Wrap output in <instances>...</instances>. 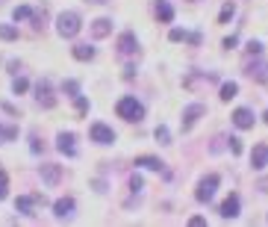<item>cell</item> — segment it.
I'll return each mask as SVG.
<instances>
[{
    "label": "cell",
    "instance_id": "obj_23",
    "mask_svg": "<svg viewBox=\"0 0 268 227\" xmlns=\"http://www.w3.org/2000/svg\"><path fill=\"white\" fill-rule=\"evenodd\" d=\"M12 18H15V21H27V18H33V9H30V6H18V9L12 12Z\"/></svg>",
    "mask_w": 268,
    "mask_h": 227
},
{
    "label": "cell",
    "instance_id": "obj_12",
    "mask_svg": "<svg viewBox=\"0 0 268 227\" xmlns=\"http://www.w3.org/2000/svg\"><path fill=\"white\" fill-rule=\"evenodd\" d=\"M233 124L239 130H248V127H254V112L251 109H245V106H239L233 112Z\"/></svg>",
    "mask_w": 268,
    "mask_h": 227
},
{
    "label": "cell",
    "instance_id": "obj_5",
    "mask_svg": "<svg viewBox=\"0 0 268 227\" xmlns=\"http://www.w3.org/2000/svg\"><path fill=\"white\" fill-rule=\"evenodd\" d=\"M89 136H92V142H98V145H112V142H115L112 127H106V124H101V121H95V124L89 127Z\"/></svg>",
    "mask_w": 268,
    "mask_h": 227
},
{
    "label": "cell",
    "instance_id": "obj_11",
    "mask_svg": "<svg viewBox=\"0 0 268 227\" xmlns=\"http://www.w3.org/2000/svg\"><path fill=\"white\" fill-rule=\"evenodd\" d=\"M245 74L251 80H257V83H268V62H251Z\"/></svg>",
    "mask_w": 268,
    "mask_h": 227
},
{
    "label": "cell",
    "instance_id": "obj_9",
    "mask_svg": "<svg viewBox=\"0 0 268 227\" xmlns=\"http://www.w3.org/2000/svg\"><path fill=\"white\" fill-rule=\"evenodd\" d=\"M138 50V41H135L133 32H121V38H118V53L121 56H130V53H135Z\"/></svg>",
    "mask_w": 268,
    "mask_h": 227
},
{
    "label": "cell",
    "instance_id": "obj_6",
    "mask_svg": "<svg viewBox=\"0 0 268 227\" xmlns=\"http://www.w3.org/2000/svg\"><path fill=\"white\" fill-rule=\"evenodd\" d=\"M35 100H38V106H44V109L56 106V97H53V89H50L47 80H41V83L35 86Z\"/></svg>",
    "mask_w": 268,
    "mask_h": 227
},
{
    "label": "cell",
    "instance_id": "obj_21",
    "mask_svg": "<svg viewBox=\"0 0 268 227\" xmlns=\"http://www.w3.org/2000/svg\"><path fill=\"white\" fill-rule=\"evenodd\" d=\"M236 95H239V86L236 83H224L221 86V100H233Z\"/></svg>",
    "mask_w": 268,
    "mask_h": 227
},
{
    "label": "cell",
    "instance_id": "obj_13",
    "mask_svg": "<svg viewBox=\"0 0 268 227\" xmlns=\"http://www.w3.org/2000/svg\"><path fill=\"white\" fill-rule=\"evenodd\" d=\"M41 177H44V183H47V186H56V183H59V177H62V168H59V165H53V162H47V165H41Z\"/></svg>",
    "mask_w": 268,
    "mask_h": 227
},
{
    "label": "cell",
    "instance_id": "obj_27",
    "mask_svg": "<svg viewBox=\"0 0 268 227\" xmlns=\"http://www.w3.org/2000/svg\"><path fill=\"white\" fill-rule=\"evenodd\" d=\"M156 142H159V145H171V136H168V127H162V124L156 127Z\"/></svg>",
    "mask_w": 268,
    "mask_h": 227
},
{
    "label": "cell",
    "instance_id": "obj_24",
    "mask_svg": "<svg viewBox=\"0 0 268 227\" xmlns=\"http://www.w3.org/2000/svg\"><path fill=\"white\" fill-rule=\"evenodd\" d=\"M27 89H30V83H27L24 77H15V83H12V92H15V95H24Z\"/></svg>",
    "mask_w": 268,
    "mask_h": 227
},
{
    "label": "cell",
    "instance_id": "obj_25",
    "mask_svg": "<svg viewBox=\"0 0 268 227\" xmlns=\"http://www.w3.org/2000/svg\"><path fill=\"white\" fill-rule=\"evenodd\" d=\"M15 136H18V127H0V145L3 142H12Z\"/></svg>",
    "mask_w": 268,
    "mask_h": 227
},
{
    "label": "cell",
    "instance_id": "obj_3",
    "mask_svg": "<svg viewBox=\"0 0 268 227\" xmlns=\"http://www.w3.org/2000/svg\"><path fill=\"white\" fill-rule=\"evenodd\" d=\"M218 183H221V177H218V174L203 177L201 186H198V192H195V198H198L201 204H209V201H212V195H215V189H218Z\"/></svg>",
    "mask_w": 268,
    "mask_h": 227
},
{
    "label": "cell",
    "instance_id": "obj_1",
    "mask_svg": "<svg viewBox=\"0 0 268 227\" xmlns=\"http://www.w3.org/2000/svg\"><path fill=\"white\" fill-rule=\"evenodd\" d=\"M115 112H118V118H124V121H141V118H144V106H141L135 97H121L118 106H115Z\"/></svg>",
    "mask_w": 268,
    "mask_h": 227
},
{
    "label": "cell",
    "instance_id": "obj_14",
    "mask_svg": "<svg viewBox=\"0 0 268 227\" xmlns=\"http://www.w3.org/2000/svg\"><path fill=\"white\" fill-rule=\"evenodd\" d=\"M251 165L260 171V168H266L268 165V145H257L254 148V154H251Z\"/></svg>",
    "mask_w": 268,
    "mask_h": 227
},
{
    "label": "cell",
    "instance_id": "obj_34",
    "mask_svg": "<svg viewBox=\"0 0 268 227\" xmlns=\"http://www.w3.org/2000/svg\"><path fill=\"white\" fill-rule=\"evenodd\" d=\"M30 148H33V154H38V151H41V148H44V145H41V142H38V136H33V145H30Z\"/></svg>",
    "mask_w": 268,
    "mask_h": 227
},
{
    "label": "cell",
    "instance_id": "obj_39",
    "mask_svg": "<svg viewBox=\"0 0 268 227\" xmlns=\"http://www.w3.org/2000/svg\"><path fill=\"white\" fill-rule=\"evenodd\" d=\"M266 121H268V112H266Z\"/></svg>",
    "mask_w": 268,
    "mask_h": 227
},
{
    "label": "cell",
    "instance_id": "obj_10",
    "mask_svg": "<svg viewBox=\"0 0 268 227\" xmlns=\"http://www.w3.org/2000/svg\"><path fill=\"white\" fill-rule=\"evenodd\" d=\"M218 213H221V219H236V216H239V195H236V192L227 195Z\"/></svg>",
    "mask_w": 268,
    "mask_h": 227
},
{
    "label": "cell",
    "instance_id": "obj_28",
    "mask_svg": "<svg viewBox=\"0 0 268 227\" xmlns=\"http://www.w3.org/2000/svg\"><path fill=\"white\" fill-rule=\"evenodd\" d=\"M245 50H248L251 56H260V53H263V44H260V41H251V44H248Z\"/></svg>",
    "mask_w": 268,
    "mask_h": 227
},
{
    "label": "cell",
    "instance_id": "obj_17",
    "mask_svg": "<svg viewBox=\"0 0 268 227\" xmlns=\"http://www.w3.org/2000/svg\"><path fill=\"white\" fill-rule=\"evenodd\" d=\"M156 18H159L162 24H171V21H174V9H171L168 0H156Z\"/></svg>",
    "mask_w": 268,
    "mask_h": 227
},
{
    "label": "cell",
    "instance_id": "obj_4",
    "mask_svg": "<svg viewBox=\"0 0 268 227\" xmlns=\"http://www.w3.org/2000/svg\"><path fill=\"white\" fill-rule=\"evenodd\" d=\"M35 204H47V198L44 195H21L18 201H15V210L18 213H27V216H35Z\"/></svg>",
    "mask_w": 268,
    "mask_h": 227
},
{
    "label": "cell",
    "instance_id": "obj_2",
    "mask_svg": "<svg viewBox=\"0 0 268 227\" xmlns=\"http://www.w3.org/2000/svg\"><path fill=\"white\" fill-rule=\"evenodd\" d=\"M80 15L77 12H62L59 18H56V32L62 35V38H74L77 32H80Z\"/></svg>",
    "mask_w": 268,
    "mask_h": 227
},
{
    "label": "cell",
    "instance_id": "obj_36",
    "mask_svg": "<svg viewBox=\"0 0 268 227\" xmlns=\"http://www.w3.org/2000/svg\"><path fill=\"white\" fill-rule=\"evenodd\" d=\"M236 41H239V38H236V35H230V38H224V47H227V50H230V47H236Z\"/></svg>",
    "mask_w": 268,
    "mask_h": 227
},
{
    "label": "cell",
    "instance_id": "obj_35",
    "mask_svg": "<svg viewBox=\"0 0 268 227\" xmlns=\"http://www.w3.org/2000/svg\"><path fill=\"white\" fill-rule=\"evenodd\" d=\"M189 225H192V227H203L206 222H203L201 216H195V219H189Z\"/></svg>",
    "mask_w": 268,
    "mask_h": 227
},
{
    "label": "cell",
    "instance_id": "obj_19",
    "mask_svg": "<svg viewBox=\"0 0 268 227\" xmlns=\"http://www.w3.org/2000/svg\"><path fill=\"white\" fill-rule=\"evenodd\" d=\"M74 59H80V62H92V59H95V47H89V44H77V47H74Z\"/></svg>",
    "mask_w": 268,
    "mask_h": 227
},
{
    "label": "cell",
    "instance_id": "obj_37",
    "mask_svg": "<svg viewBox=\"0 0 268 227\" xmlns=\"http://www.w3.org/2000/svg\"><path fill=\"white\" fill-rule=\"evenodd\" d=\"M260 189H263V192H268V180H260Z\"/></svg>",
    "mask_w": 268,
    "mask_h": 227
},
{
    "label": "cell",
    "instance_id": "obj_7",
    "mask_svg": "<svg viewBox=\"0 0 268 227\" xmlns=\"http://www.w3.org/2000/svg\"><path fill=\"white\" fill-rule=\"evenodd\" d=\"M201 115H206V106H203V103H192V106H186V109H183V130H192L195 124H198Z\"/></svg>",
    "mask_w": 268,
    "mask_h": 227
},
{
    "label": "cell",
    "instance_id": "obj_31",
    "mask_svg": "<svg viewBox=\"0 0 268 227\" xmlns=\"http://www.w3.org/2000/svg\"><path fill=\"white\" fill-rule=\"evenodd\" d=\"M65 92H68L71 97H77V92H80V86H77L74 80H68V83H65Z\"/></svg>",
    "mask_w": 268,
    "mask_h": 227
},
{
    "label": "cell",
    "instance_id": "obj_15",
    "mask_svg": "<svg viewBox=\"0 0 268 227\" xmlns=\"http://www.w3.org/2000/svg\"><path fill=\"white\" fill-rule=\"evenodd\" d=\"M112 32V21L109 18H98V21H92V35L95 38H106Z\"/></svg>",
    "mask_w": 268,
    "mask_h": 227
},
{
    "label": "cell",
    "instance_id": "obj_26",
    "mask_svg": "<svg viewBox=\"0 0 268 227\" xmlns=\"http://www.w3.org/2000/svg\"><path fill=\"white\" fill-rule=\"evenodd\" d=\"M6 195H9V174L0 168V201H3Z\"/></svg>",
    "mask_w": 268,
    "mask_h": 227
},
{
    "label": "cell",
    "instance_id": "obj_20",
    "mask_svg": "<svg viewBox=\"0 0 268 227\" xmlns=\"http://www.w3.org/2000/svg\"><path fill=\"white\" fill-rule=\"evenodd\" d=\"M233 15H236V6L233 3H224V6H221V15H218V24H227Z\"/></svg>",
    "mask_w": 268,
    "mask_h": 227
},
{
    "label": "cell",
    "instance_id": "obj_38",
    "mask_svg": "<svg viewBox=\"0 0 268 227\" xmlns=\"http://www.w3.org/2000/svg\"><path fill=\"white\" fill-rule=\"evenodd\" d=\"M86 3H109V0H86Z\"/></svg>",
    "mask_w": 268,
    "mask_h": 227
},
{
    "label": "cell",
    "instance_id": "obj_30",
    "mask_svg": "<svg viewBox=\"0 0 268 227\" xmlns=\"http://www.w3.org/2000/svg\"><path fill=\"white\" fill-rule=\"evenodd\" d=\"M74 100H77V112H80V115H83V112H86V109H89V100H86V97H74Z\"/></svg>",
    "mask_w": 268,
    "mask_h": 227
},
{
    "label": "cell",
    "instance_id": "obj_16",
    "mask_svg": "<svg viewBox=\"0 0 268 227\" xmlns=\"http://www.w3.org/2000/svg\"><path fill=\"white\" fill-rule=\"evenodd\" d=\"M53 213H56V216H59V219H65V216H71V213H74V198H59V201H56V204H53Z\"/></svg>",
    "mask_w": 268,
    "mask_h": 227
},
{
    "label": "cell",
    "instance_id": "obj_18",
    "mask_svg": "<svg viewBox=\"0 0 268 227\" xmlns=\"http://www.w3.org/2000/svg\"><path fill=\"white\" fill-rule=\"evenodd\" d=\"M133 165H141V168H150V171H162V165L165 162L159 160V157H135Z\"/></svg>",
    "mask_w": 268,
    "mask_h": 227
},
{
    "label": "cell",
    "instance_id": "obj_8",
    "mask_svg": "<svg viewBox=\"0 0 268 227\" xmlns=\"http://www.w3.org/2000/svg\"><path fill=\"white\" fill-rule=\"evenodd\" d=\"M74 142H77L74 133H59V136H56V148H59L65 157H77V145H74Z\"/></svg>",
    "mask_w": 268,
    "mask_h": 227
},
{
    "label": "cell",
    "instance_id": "obj_32",
    "mask_svg": "<svg viewBox=\"0 0 268 227\" xmlns=\"http://www.w3.org/2000/svg\"><path fill=\"white\" fill-rule=\"evenodd\" d=\"M230 151H233V154H242V142H239L236 136H230Z\"/></svg>",
    "mask_w": 268,
    "mask_h": 227
},
{
    "label": "cell",
    "instance_id": "obj_22",
    "mask_svg": "<svg viewBox=\"0 0 268 227\" xmlns=\"http://www.w3.org/2000/svg\"><path fill=\"white\" fill-rule=\"evenodd\" d=\"M0 38H3V41H15V38H18V30L9 27V24H0Z\"/></svg>",
    "mask_w": 268,
    "mask_h": 227
},
{
    "label": "cell",
    "instance_id": "obj_29",
    "mask_svg": "<svg viewBox=\"0 0 268 227\" xmlns=\"http://www.w3.org/2000/svg\"><path fill=\"white\" fill-rule=\"evenodd\" d=\"M141 186H144V180H141L138 174H133V177H130V189H133V192H141Z\"/></svg>",
    "mask_w": 268,
    "mask_h": 227
},
{
    "label": "cell",
    "instance_id": "obj_33",
    "mask_svg": "<svg viewBox=\"0 0 268 227\" xmlns=\"http://www.w3.org/2000/svg\"><path fill=\"white\" fill-rule=\"evenodd\" d=\"M135 77V68L133 65H127V68H124V80H133Z\"/></svg>",
    "mask_w": 268,
    "mask_h": 227
}]
</instances>
